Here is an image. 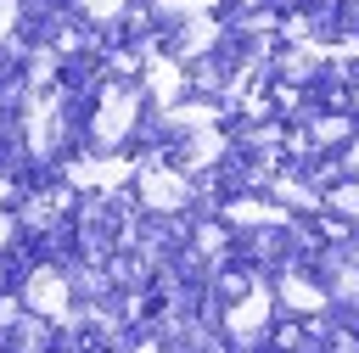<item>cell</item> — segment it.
Returning <instances> with one entry per match:
<instances>
[{
    "instance_id": "cell-1",
    "label": "cell",
    "mask_w": 359,
    "mask_h": 353,
    "mask_svg": "<svg viewBox=\"0 0 359 353\" xmlns=\"http://www.w3.org/2000/svg\"><path fill=\"white\" fill-rule=\"evenodd\" d=\"M135 123H140V90L135 84H101V106H95V118H90V151L95 157H118V146L135 134Z\"/></svg>"
},
{
    "instance_id": "cell-2",
    "label": "cell",
    "mask_w": 359,
    "mask_h": 353,
    "mask_svg": "<svg viewBox=\"0 0 359 353\" xmlns=\"http://www.w3.org/2000/svg\"><path fill=\"white\" fill-rule=\"evenodd\" d=\"M22 308L39 314V319H67V314H73V280H67L56 263L28 269V280H22Z\"/></svg>"
},
{
    "instance_id": "cell-3",
    "label": "cell",
    "mask_w": 359,
    "mask_h": 353,
    "mask_svg": "<svg viewBox=\"0 0 359 353\" xmlns=\"http://www.w3.org/2000/svg\"><path fill=\"white\" fill-rule=\"evenodd\" d=\"M135 185H140V202H146L151 213H180V207H191V174H185V168L146 162V168L135 174Z\"/></svg>"
},
{
    "instance_id": "cell-4",
    "label": "cell",
    "mask_w": 359,
    "mask_h": 353,
    "mask_svg": "<svg viewBox=\"0 0 359 353\" xmlns=\"http://www.w3.org/2000/svg\"><path fill=\"white\" fill-rule=\"evenodd\" d=\"M219 319H224V331H230L236 342H258V336L269 331V319H275V286L258 280V286H252L247 297H236Z\"/></svg>"
},
{
    "instance_id": "cell-5",
    "label": "cell",
    "mask_w": 359,
    "mask_h": 353,
    "mask_svg": "<svg viewBox=\"0 0 359 353\" xmlns=\"http://www.w3.org/2000/svg\"><path fill=\"white\" fill-rule=\"evenodd\" d=\"M275 303H280L286 314H297V319H325V308H337L331 291H325L320 280H309L303 269H286V275L275 280Z\"/></svg>"
},
{
    "instance_id": "cell-6",
    "label": "cell",
    "mask_w": 359,
    "mask_h": 353,
    "mask_svg": "<svg viewBox=\"0 0 359 353\" xmlns=\"http://www.w3.org/2000/svg\"><path fill=\"white\" fill-rule=\"evenodd\" d=\"M129 174H140L129 157H79V162H67V179L84 185V191H123Z\"/></svg>"
},
{
    "instance_id": "cell-7",
    "label": "cell",
    "mask_w": 359,
    "mask_h": 353,
    "mask_svg": "<svg viewBox=\"0 0 359 353\" xmlns=\"http://www.w3.org/2000/svg\"><path fill=\"white\" fill-rule=\"evenodd\" d=\"M219 39H224V28L202 11V17H185V28H180V39H174V62H202L208 50H219Z\"/></svg>"
},
{
    "instance_id": "cell-8",
    "label": "cell",
    "mask_w": 359,
    "mask_h": 353,
    "mask_svg": "<svg viewBox=\"0 0 359 353\" xmlns=\"http://www.w3.org/2000/svg\"><path fill=\"white\" fill-rule=\"evenodd\" d=\"M185 78H191V73H185V62H174V56H157V62L146 67V95L157 101V112H168V106L185 95Z\"/></svg>"
},
{
    "instance_id": "cell-9",
    "label": "cell",
    "mask_w": 359,
    "mask_h": 353,
    "mask_svg": "<svg viewBox=\"0 0 359 353\" xmlns=\"http://www.w3.org/2000/svg\"><path fill=\"white\" fill-rule=\"evenodd\" d=\"M224 219L236 224V230H286V207L280 202H258V196H241V202H230L224 207Z\"/></svg>"
},
{
    "instance_id": "cell-10",
    "label": "cell",
    "mask_w": 359,
    "mask_h": 353,
    "mask_svg": "<svg viewBox=\"0 0 359 353\" xmlns=\"http://www.w3.org/2000/svg\"><path fill=\"white\" fill-rule=\"evenodd\" d=\"M269 202H280V207H314V202H320V191H314V185L286 179V174H269Z\"/></svg>"
},
{
    "instance_id": "cell-11",
    "label": "cell",
    "mask_w": 359,
    "mask_h": 353,
    "mask_svg": "<svg viewBox=\"0 0 359 353\" xmlns=\"http://www.w3.org/2000/svg\"><path fill=\"white\" fill-rule=\"evenodd\" d=\"M348 129H353V123L337 118V112H331V118H314V123H309V146H337V140H348Z\"/></svg>"
},
{
    "instance_id": "cell-12",
    "label": "cell",
    "mask_w": 359,
    "mask_h": 353,
    "mask_svg": "<svg viewBox=\"0 0 359 353\" xmlns=\"http://www.w3.org/2000/svg\"><path fill=\"white\" fill-rule=\"evenodd\" d=\"M325 202H331V207H337L348 224H359V179H348V185H331V191H325Z\"/></svg>"
},
{
    "instance_id": "cell-13",
    "label": "cell",
    "mask_w": 359,
    "mask_h": 353,
    "mask_svg": "<svg viewBox=\"0 0 359 353\" xmlns=\"http://www.w3.org/2000/svg\"><path fill=\"white\" fill-rule=\"evenodd\" d=\"M196 247H202V252H224V230H219V224H202V230H196Z\"/></svg>"
},
{
    "instance_id": "cell-14",
    "label": "cell",
    "mask_w": 359,
    "mask_h": 353,
    "mask_svg": "<svg viewBox=\"0 0 359 353\" xmlns=\"http://www.w3.org/2000/svg\"><path fill=\"white\" fill-rule=\"evenodd\" d=\"M17 17H22V6H17V0H0V39H11Z\"/></svg>"
},
{
    "instance_id": "cell-15",
    "label": "cell",
    "mask_w": 359,
    "mask_h": 353,
    "mask_svg": "<svg viewBox=\"0 0 359 353\" xmlns=\"http://www.w3.org/2000/svg\"><path fill=\"white\" fill-rule=\"evenodd\" d=\"M84 11L90 17H112V11H123V0H84Z\"/></svg>"
},
{
    "instance_id": "cell-16",
    "label": "cell",
    "mask_w": 359,
    "mask_h": 353,
    "mask_svg": "<svg viewBox=\"0 0 359 353\" xmlns=\"http://www.w3.org/2000/svg\"><path fill=\"white\" fill-rule=\"evenodd\" d=\"M11 235H17V219H11V213H0V252L11 247Z\"/></svg>"
},
{
    "instance_id": "cell-17",
    "label": "cell",
    "mask_w": 359,
    "mask_h": 353,
    "mask_svg": "<svg viewBox=\"0 0 359 353\" xmlns=\"http://www.w3.org/2000/svg\"><path fill=\"white\" fill-rule=\"evenodd\" d=\"M342 168H348V174H359V134L348 140V151H342Z\"/></svg>"
},
{
    "instance_id": "cell-18",
    "label": "cell",
    "mask_w": 359,
    "mask_h": 353,
    "mask_svg": "<svg viewBox=\"0 0 359 353\" xmlns=\"http://www.w3.org/2000/svg\"><path fill=\"white\" fill-rule=\"evenodd\" d=\"M0 202H11V179H0Z\"/></svg>"
},
{
    "instance_id": "cell-19",
    "label": "cell",
    "mask_w": 359,
    "mask_h": 353,
    "mask_svg": "<svg viewBox=\"0 0 359 353\" xmlns=\"http://www.w3.org/2000/svg\"><path fill=\"white\" fill-rule=\"evenodd\" d=\"M348 101H353V112H359V84H353V90H348Z\"/></svg>"
},
{
    "instance_id": "cell-20",
    "label": "cell",
    "mask_w": 359,
    "mask_h": 353,
    "mask_svg": "<svg viewBox=\"0 0 359 353\" xmlns=\"http://www.w3.org/2000/svg\"><path fill=\"white\" fill-rule=\"evenodd\" d=\"M135 353H157V347H135Z\"/></svg>"
}]
</instances>
